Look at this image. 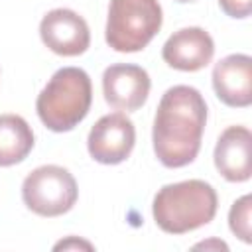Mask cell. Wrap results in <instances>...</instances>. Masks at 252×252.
I'll return each instance as SVG.
<instances>
[{
    "label": "cell",
    "instance_id": "16",
    "mask_svg": "<svg viewBox=\"0 0 252 252\" xmlns=\"http://www.w3.org/2000/svg\"><path fill=\"white\" fill-rule=\"evenodd\" d=\"M177 2H193V0H177Z\"/></svg>",
    "mask_w": 252,
    "mask_h": 252
},
{
    "label": "cell",
    "instance_id": "15",
    "mask_svg": "<svg viewBox=\"0 0 252 252\" xmlns=\"http://www.w3.org/2000/svg\"><path fill=\"white\" fill-rule=\"evenodd\" d=\"M67 250V248H87V250H91L93 246L89 244V242H83V240H77V238H69V240H61V242H57L55 244V250Z\"/></svg>",
    "mask_w": 252,
    "mask_h": 252
},
{
    "label": "cell",
    "instance_id": "1",
    "mask_svg": "<svg viewBox=\"0 0 252 252\" xmlns=\"http://www.w3.org/2000/svg\"><path fill=\"white\" fill-rule=\"evenodd\" d=\"M207 122V104L195 87L175 85L158 104L152 142L158 159L165 167L191 163L199 150Z\"/></svg>",
    "mask_w": 252,
    "mask_h": 252
},
{
    "label": "cell",
    "instance_id": "4",
    "mask_svg": "<svg viewBox=\"0 0 252 252\" xmlns=\"http://www.w3.org/2000/svg\"><path fill=\"white\" fill-rule=\"evenodd\" d=\"M158 0H110L106 18V43L120 53L144 49L161 28Z\"/></svg>",
    "mask_w": 252,
    "mask_h": 252
},
{
    "label": "cell",
    "instance_id": "2",
    "mask_svg": "<svg viewBox=\"0 0 252 252\" xmlns=\"http://www.w3.org/2000/svg\"><path fill=\"white\" fill-rule=\"evenodd\" d=\"M219 199L213 185L189 179L163 185L152 205L156 224L167 234H185L209 224L217 215Z\"/></svg>",
    "mask_w": 252,
    "mask_h": 252
},
{
    "label": "cell",
    "instance_id": "3",
    "mask_svg": "<svg viewBox=\"0 0 252 252\" xmlns=\"http://www.w3.org/2000/svg\"><path fill=\"white\" fill-rule=\"evenodd\" d=\"M93 102V85L87 71L63 67L53 73L35 100V110L43 126L53 132L73 130L87 114Z\"/></svg>",
    "mask_w": 252,
    "mask_h": 252
},
{
    "label": "cell",
    "instance_id": "14",
    "mask_svg": "<svg viewBox=\"0 0 252 252\" xmlns=\"http://www.w3.org/2000/svg\"><path fill=\"white\" fill-rule=\"evenodd\" d=\"M219 4L230 18H248L252 10V0H219Z\"/></svg>",
    "mask_w": 252,
    "mask_h": 252
},
{
    "label": "cell",
    "instance_id": "11",
    "mask_svg": "<svg viewBox=\"0 0 252 252\" xmlns=\"http://www.w3.org/2000/svg\"><path fill=\"white\" fill-rule=\"evenodd\" d=\"M250 144L252 136L244 126H228L219 136L215 146V167L226 181L240 183L250 179Z\"/></svg>",
    "mask_w": 252,
    "mask_h": 252
},
{
    "label": "cell",
    "instance_id": "13",
    "mask_svg": "<svg viewBox=\"0 0 252 252\" xmlns=\"http://www.w3.org/2000/svg\"><path fill=\"white\" fill-rule=\"evenodd\" d=\"M250 209H252V197L244 195L238 201L232 203L230 213H228V226L230 230L246 244L252 242L250 236Z\"/></svg>",
    "mask_w": 252,
    "mask_h": 252
},
{
    "label": "cell",
    "instance_id": "5",
    "mask_svg": "<svg viewBox=\"0 0 252 252\" xmlns=\"http://www.w3.org/2000/svg\"><path fill=\"white\" fill-rule=\"evenodd\" d=\"M77 197V181L61 165L35 167L22 183V199L26 207L39 217H59L71 211Z\"/></svg>",
    "mask_w": 252,
    "mask_h": 252
},
{
    "label": "cell",
    "instance_id": "12",
    "mask_svg": "<svg viewBox=\"0 0 252 252\" xmlns=\"http://www.w3.org/2000/svg\"><path fill=\"white\" fill-rule=\"evenodd\" d=\"M33 148V132L18 114L0 116V167L20 163Z\"/></svg>",
    "mask_w": 252,
    "mask_h": 252
},
{
    "label": "cell",
    "instance_id": "9",
    "mask_svg": "<svg viewBox=\"0 0 252 252\" xmlns=\"http://www.w3.org/2000/svg\"><path fill=\"white\" fill-rule=\"evenodd\" d=\"M215 41L203 28H181L161 47L163 61L177 71H199L211 63Z\"/></svg>",
    "mask_w": 252,
    "mask_h": 252
},
{
    "label": "cell",
    "instance_id": "8",
    "mask_svg": "<svg viewBox=\"0 0 252 252\" xmlns=\"http://www.w3.org/2000/svg\"><path fill=\"white\" fill-rule=\"evenodd\" d=\"M150 75L146 69L130 63H116L102 73L104 100L118 110H138L150 94Z\"/></svg>",
    "mask_w": 252,
    "mask_h": 252
},
{
    "label": "cell",
    "instance_id": "10",
    "mask_svg": "<svg viewBox=\"0 0 252 252\" xmlns=\"http://www.w3.org/2000/svg\"><path fill=\"white\" fill-rule=\"evenodd\" d=\"M213 89L220 102L232 108H246L252 102V59L234 53L220 59L213 69Z\"/></svg>",
    "mask_w": 252,
    "mask_h": 252
},
{
    "label": "cell",
    "instance_id": "7",
    "mask_svg": "<svg viewBox=\"0 0 252 252\" xmlns=\"http://www.w3.org/2000/svg\"><path fill=\"white\" fill-rule=\"evenodd\" d=\"M41 41L57 55L75 57L89 49L91 32L83 16L69 8H55L41 18Z\"/></svg>",
    "mask_w": 252,
    "mask_h": 252
},
{
    "label": "cell",
    "instance_id": "6",
    "mask_svg": "<svg viewBox=\"0 0 252 252\" xmlns=\"http://www.w3.org/2000/svg\"><path fill=\"white\" fill-rule=\"evenodd\" d=\"M136 130L132 120L122 112H112L96 120L87 138L89 154L104 165L122 163L134 150Z\"/></svg>",
    "mask_w": 252,
    "mask_h": 252
}]
</instances>
